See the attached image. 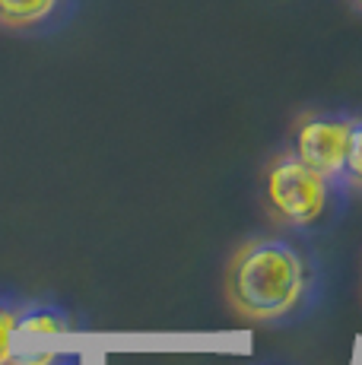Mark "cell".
Here are the masks:
<instances>
[{
	"label": "cell",
	"mask_w": 362,
	"mask_h": 365,
	"mask_svg": "<svg viewBox=\"0 0 362 365\" xmlns=\"http://www.w3.org/2000/svg\"><path fill=\"white\" fill-rule=\"evenodd\" d=\"M350 130H353L350 115H321V111H311V115H302L296 121L292 153L309 168L321 172L324 178L343 185V163H346V146H350Z\"/></svg>",
	"instance_id": "obj_3"
},
{
	"label": "cell",
	"mask_w": 362,
	"mask_h": 365,
	"mask_svg": "<svg viewBox=\"0 0 362 365\" xmlns=\"http://www.w3.org/2000/svg\"><path fill=\"white\" fill-rule=\"evenodd\" d=\"M343 185L346 191H362V118H353L350 146H346L343 163Z\"/></svg>",
	"instance_id": "obj_7"
},
{
	"label": "cell",
	"mask_w": 362,
	"mask_h": 365,
	"mask_svg": "<svg viewBox=\"0 0 362 365\" xmlns=\"http://www.w3.org/2000/svg\"><path fill=\"white\" fill-rule=\"evenodd\" d=\"M26 302L16 296H0V365H10L13 340H16V318Z\"/></svg>",
	"instance_id": "obj_6"
},
{
	"label": "cell",
	"mask_w": 362,
	"mask_h": 365,
	"mask_svg": "<svg viewBox=\"0 0 362 365\" xmlns=\"http://www.w3.org/2000/svg\"><path fill=\"white\" fill-rule=\"evenodd\" d=\"M353 4H359V6H362V0H353Z\"/></svg>",
	"instance_id": "obj_9"
},
{
	"label": "cell",
	"mask_w": 362,
	"mask_h": 365,
	"mask_svg": "<svg viewBox=\"0 0 362 365\" xmlns=\"http://www.w3.org/2000/svg\"><path fill=\"white\" fill-rule=\"evenodd\" d=\"M45 365H80V356H73V353H58L51 362H45Z\"/></svg>",
	"instance_id": "obj_8"
},
{
	"label": "cell",
	"mask_w": 362,
	"mask_h": 365,
	"mask_svg": "<svg viewBox=\"0 0 362 365\" xmlns=\"http://www.w3.org/2000/svg\"><path fill=\"white\" fill-rule=\"evenodd\" d=\"M64 0H0V26L6 29H38L61 13Z\"/></svg>",
	"instance_id": "obj_5"
},
{
	"label": "cell",
	"mask_w": 362,
	"mask_h": 365,
	"mask_svg": "<svg viewBox=\"0 0 362 365\" xmlns=\"http://www.w3.org/2000/svg\"><path fill=\"white\" fill-rule=\"evenodd\" d=\"M346 187L309 168L296 153H280L264 175L267 213L292 232H315L327 226L340 210Z\"/></svg>",
	"instance_id": "obj_2"
},
{
	"label": "cell",
	"mask_w": 362,
	"mask_h": 365,
	"mask_svg": "<svg viewBox=\"0 0 362 365\" xmlns=\"http://www.w3.org/2000/svg\"><path fill=\"white\" fill-rule=\"evenodd\" d=\"M226 302L254 324H289L315 308L321 267L296 238L257 235L235 248L222 273Z\"/></svg>",
	"instance_id": "obj_1"
},
{
	"label": "cell",
	"mask_w": 362,
	"mask_h": 365,
	"mask_svg": "<svg viewBox=\"0 0 362 365\" xmlns=\"http://www.w3.org/2000/svg\"><path fill=\"white\" fill-rule=\"evenodd\" d=\"M38 334H73L71 314L58 305H48V302H26L16 318V336Z\"/></svg>",
	"instance_id": "obj_4"
}]
</instances>
